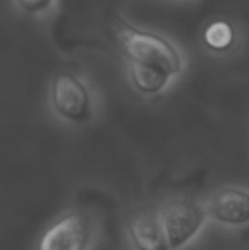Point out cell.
I'll list each match as a JSON object with an SVG mask.
<instances>
[{
    "mask_svg": "<svg viewBox=\"0 0 249 250\" xmlns=\"http://www.w3.org/2000/svg\"><path fill=\"white\" fill-rule=\"evenodd\" d=\"M203 41L214 53H226L236 42V29L227 21H213L203 31Z\"/></svg>",
    "mask_w": 249,
    "mask_h": 250,
    "instance_id": "8",
    "label": "cell"
},
{
    "mask_svg": "<svg viewBox=\"0 0 249 250\" xmlns=\"http://www.w3.org/2000/svg\"><path fill=\"white\" fill-rule=\"evenodd\" d=\"M112 31L128 64L158 67L173 78L182 73L185 66L182 53L164 35L139 28L119 15L113 19Z\"/></svg>",
    "mask_w": 249,
    "mask_h": 250,
    "instance_id": "1",
    "label": "cell"
},
{
    "mask_svg": "<svg viewBox=\"0 0 249 250\" xmlns=\"http://www.w3.org/2000/svg\"><path fill=\"white\" fill-rule=\"evenodd\" d=\"M170 250L185 249L203 231L208 217L204 202L189 196H178L158 208Z\"/></svg>",
    "mask_w": 249,
    "mask_h": 250,
    "instance_id": "2",
    "label": "cell"
},
{
    "mask_svg": "<svg viewBox=\"0 0 249 250\" xmlns=\"http://www.w3.org/2000/svg\"><path fill=\"white\" fill-rule=\"evenodd\" d=\"M210 221L225 227L249 226V189L226 186L214 190L204 202Z\"/></svg>",
    "mask_w": 249,
    "mask_h": 250,
    "instance_id": "5",
    "label": "cell"
},
{
    "mask_svg": "<svg viewBox=\"0 0 249 250\" xmlns=\"http://www.w3.org/2000/svg\"><path fill=\"white\" fill-rule=\"evenodd\" d=\"M92 236L91 220L81 212H70L44 231L37 250H88Z\"/></svg>",
    "mask_w": 249,
    "mask_h": 250,
    "instance_id": "4",
    "label": "cell"
},
{
    "mask_svg": "<svg viewBox=\"0 0 249 250\" xmlns=\"http://www.w3.org/2000/svg\"><path fill=\"white\" fill-rule=\"evenodd\" d=\"M128 78L132 88L145 97L161 94L173 79V76L163 69L141 64H128Z\"/></svg>",
    "mask_w": 249,
    "mask_h": 250,
    "instance_id": "7",
    "label": "cell"
},
{
    "mask_svg": "<svg viewBox=\"0 0 249 250\" xmlns=\"http://www.w3.org/2000/svg\"><path fill=\"white\" fill-rule=\"evenodd\" d=\"M128 237L135 250H170L158 209H142L128 226Z\"/></svg>",
    "mask_w": 249,
    "mask_h": 250,
    "instance_id": "6",
    "label": "cell"
},
{
    "mask_svg": "<svg viewBox=\"0 0 249 250\" xmlns=\"http://www.w3.org/2000/svg\"><path fill=\"white\" fill-rule=\"evenodd\" d=\"M50 105L63 120L73 125H84L91 120L94 100L88 83L69 70L57 72L50 82Z\"/></svg>",
    "mask_w": 249,
    "mask_h": 250,
    "instance_id": "3",
    "label": "cell"
},
{
    "mask_svg": "<svg viewBox=\"0 0 249 250\" xmlns=\"http://www.w3.org/2000/svg\"><path fill=\"white\" fill-rule=\"evenodd\" d=\"M16 7L28 16H40L53 9L57 0H13Z\"/></svg>",
    "mask_w": 249,
    "mask_h": 250,
    "instance_id": "9",
    "label": "cell"
}]
</instances>
